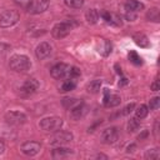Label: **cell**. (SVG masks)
<instances>
[{
    "label": "cell",
    "mask_w": 160,
    "mask_h": 160,
    "mask_svg": "<svg viewBox=\"0 0 160 160\" xmlns=\"http://www.w3.org/2000/svg\"><path fill=\"white\" fill-rule=\"evenodd\" d=\"M132 39H134L135 44L139 45L140 48H149V45H150L148 36H146L145 34H142V32H136V34H134Z\"/></svg>",
    "instance_id": "e0dca14e"
},
{
    "label": "cell",
    "mask_w": 160,
    "mask_h": 160,
    "mask_svg": "<svg viewBox=\"0 0 160 160\" xmlns=\"http://www.w3.org/2000/svg\"><path fill=\"white\" fill-rule=\"evenodd\" d=\"M14 2H15L18 6L22 8V9H28L29 5L31 4V0H14Z\"/></svg>",
    "instance_id": "f546056e"
},
{
    "label": "cell",
    "mask_w": 160,
    "mask_h": 160,
    "mask_svg": "<svg viewBox=\"0 0 160 160\" xmlns=\"http://www.w3.org/2000/svg\"><path fill=\"white\" fill-rule=\"evenodd\" d=\"M39 126L45 130V131H58L61 129L62 126V119L58 118V116H49V118H44L42 120H40Z\"/></svg>",
    "instance_id": "7a4b0ae2"
},
{
    "label": "cell",
    "mask_w": 160,
    "mask_h": 160,
    "mask_svg": "<svg viewBox=\"0 0 160 160\" xmlns=\"http://www.w3.org/2000/svg\"><path fill=\"white\" fill-rule=\"evenodd\" d=\"M5 120L10 125H22L26 122V115L21 111H8L5 114Z\"/></svg>",
    "instance_id": "52a82bcc"
},
{
    "label": "cell",
    "mask_w": 160,
    "mask_h": 160,
    "mask_svg": "<svg viewBox=\"0 0 160 160\" xmlns=\"http://www.w3.org/2000/svg\"><path fill=\"white\" fill-rule=\"evenodd\" d=\"M71 140H72V134L71 132L64 131V130H58L54 134V136L51 138L50 144L51 145H62V144H66Z\"/></svg>",
    "instance_id": "9c48e42d"
},
{
    "label": "cell",
    "mask_w": 160,
    "mask_h": 160,
    "mask_svg": "<svg viewBox=\"0 0 160 160\" xmlns=\"http://www.w3.org/2000/svg\"><path fill=\"white\" fill-rule=\"evenodd\" d=\"M70 69L71 66L64 62H59L56 65H54L50 70V74L54 79L61 80V79H70Z\"/></svg>",
    "instance_id": "277c9868"
},
{
    "label": "cell",
    "mask_w": 160,
    "mask_h": 160,
    "mask_svg": "<svg viewBox=\"0 0 160 160\" xmlns=\"http://www.w3.org/2000/svg\"><path fill=\"white\" fill-rule=\"evenodd\" d=\"M160 156V152L158 149H149L145 152V159H158Z\"/></svg>",
    "instance_id": "4316f807"
},
{
    "label": "cell",
    "mask_w": 160,
    "mask_h": 160,
    "mask_svg": "<svg viewBox=\"0 0 160 160\" xmlns=\"http://www.w3.org/2000/svg\"><path fill=\"white\" fill-rule=\"evenodd\" d=\"M159 104H160V99H159L158 96H155V98H152V99L150 100L149 106H150L151 110H156V109L159 108Z\"/></svg>",
    "instance_id": "f1b7e54d"
},
{
    "label": "cell",
    "mask_w": 160,
    "mask_h": 160,
    "mask_svg": "<svg viewBox=\"0 0 160 160\" xmlns=\"http://www.w3.org/2000/svg\"><path fill=\"white\" fill-rule=\"evenodd\" d=\"M128 58H129L130 62H132L134 65H141V64H142V59H141V56H140L136 51H134V50H131V51L128 54Z\"/></svg>",
    "instance_id": "7402d4cb"
},
{
    "label": "cell",
    "mask_w": 160,
    "mask_h": 160,
    "mask_svg": "<svg viewBox=\"0 0 160 160\" xmlns=\"http://www.w3.org/2000/svg\"><path fill=\"white\" fill-rule=\"evenodd\" d=\"M99 12L96 9H89L86 12H85V19L89 24H95L98 20H99Z\"/></svg>",
    "instance_id": "d6986e66"
},
{
    "label": "cell",
    "mask_w": 160,
    "mask_h": 160,
    "mask_svg": "<svg viewBox=\"0 0 160 160\" xmlns=\"http://www.w3.org/2000/svg\"><path fill=\"white\" fill-rule=\"evenodd\" d=\"M19 12L16 10H2L0 11V26L9 28L15 25L19 21Z\"/></svg>",
    "instance_id": "3957f363"
},
{
    "label": "cell",
    "mask_w": 160,
    "mask_h": 160,
    "mask_svg": "<svg viewBox=\"0 0 160 160\" xmlns=\"http://www.w3.org/2000/svg\"><path fill=\"white\" fill-rule=\"evenodd\" d=\"M100 88H101V80H92L88 85V91L91 94H96V92H99Z\"/></svg>",
    "instance_id": "603a6c76"
},
{
    "label": "cell",
    "mask_w": 160,
    "mask_h": 160,
    "mask_svg": "<svg viewBox=\"0 0 160 160\" xmlns=\"http://www.w3.org/2000/svg\"><path fill=\"white\" fill-rule=\"evenodd\" d=\"M142 9H144V4L140 1H136V0H129L125 4V11H132V12L138 14Z\"/></svg>",
    "instance_id": "2e32d148"
},
{
    "label": "cell",
    "mask_w": 160,
    "mask_h": 160,
    "mask_svg": "<svg viewBox=\"0 0 160 160\" xmlns=\"http://www.w3.org/2000/svg\"><path fill=\"white\" fill-rule=\"evenodd\" d=\"M9 66L11 70L16 71V72H22L26 71L31 68V61L26 55H12L9 60Z\"/></svg>",
    "instance_id": "6da1fadb"
},
{
    "label": "cell",
    "mask_w": 160,
    "mask_h": 160,
    "mask_svg": "<svg viewBox=\"0 0 160 160\" xmlns=\"http://www.w3.org/2000/svg\"><path fill=\"white\" fill-rule=\"evenodd\" d=\"M146 18H148L150 21L159 22V21H160V12H159V9H158V8H151V9L148 11Z\"/></svg>",
    "instance_id": "44dd1931"
},
{
    "label": "cell",
    "mask_w": 160,
    "mask_h": 160,
    "mask_svg": "<svg viewBox=\"0 0 160 160\" xmlns=\"http://www.w3.org/2000/svg\"><path fill=\"white\" fill-rule=\"evenodd\" d=\"M50 54H51V45H50L49 42H46V41L40 42V44L36 46V49H35V55H36V58L40 59V60L48 58Z\"/></svg>",
    "instance_id": "4fadbf2b"
},
{
    "label": "cell",
    "mask_w": 160,
    "mask_h": 160,
    "mask_svg": "<svg viewBox=\"0 0 160 160\" xmlns=\"http://www.w3.org/2000/svg\"><path fill=\"white\" fill-rule=\"evenodd\" d=\"M75 86H76V80H74V79H65L62 81L61 86H60V91H62V92L71 91V90L75 89Z\"/></svg>",
    "instance_id": "ffe728a7"
},
{
    "label": "cell",
    "mask_w": 160,
    "mask_h": 160,
    "mask_svg": "<svg viewBox=\"0 0 160 160\" xmlns=\"http://www.w3.org/2000/svg\"><path fill=\"white\" fill-rule=\"evenodd\" d=\"M49 5H50V0H31V4L29 5L26 10L29 14L36 15V14H41L45 10H48Z\"/></svg>",
    "instance_id": "ba28073f"
},
{
    "label": "cell",
    "mask_w": 160,
    "mask_h": 160,
    "mask_svg": "<svg viewBox=\"0 0 160 160\" xmlns=\"http://www.w3.org/2000/svg\"><path fill=\"white\" fill-rule=\"evenodd\" d=\"M4 150H5V146H4V144L0 141V154H2V152H4Z\"/></svg>",
    "instance_id": "e575fe53"
},
{
    "label": "cell",
    "mask_w": 160,
    "mask_h": 160,
    "mask_svg": "<svg viewBox=\"0 0 160 160\" xmlns=\"http://www.w3.org/2000/svg\"><path fill=\"white\" fill-rule=\"evenodd\" d=\"M38 89H39V81L34 78H30V79H26L24 81V84L20 86L19 94L22 98H28V96L32 95Z\"/></svg>",
    "instance_id": "8992f818"
},
{
    "label": "cell",
    "mask_w": 160,
    "mask_h": 160,
    "mask_svg": "<svg viewBox=\"0 0 160 160\" xmlns=\"http://www.w3.org/2000/svg\"><path fill=\"white\" fill-rule=\"evenodd\" d=\"M134 108H135V104L131 102V104L126 105V106L122 109V112H121V114H122V115H128V114H130V112L134 110Z\"/></svg>",
    "instance_id": "1f68e13d"
},
{
    "label": "cell",
    "mask_w": 160,
    "mask_h": 160,
    "mask_svg": "<svg viewBox=\"0 0 160 160\" xmlns=\"http://www.w3.org/2000/svg\"><path fill=\"white\" fill-rule=\"evenodd\" d=\"M150 88H151V90H154V91H158L159 89H160V84H159V81L158 80H155L151 85H150Z\"/></svg>",
    "instance_id": "836d02e7"
},
{
    "label": "cell",
    "mask_w": 160,
    "mask_h": 160,
    "mask_svg": "<svg viewBox=\"0 0 160 160\" xmlns=\"http://www.w3.org/2000/svg\"><path fill=\"white\" fill-rule=\"evenodd\" d=\"M98 51L99 54H101L102 56H108L110 52H111V44L105 40V39H101L100 42H99V46H98Z\"/></svg>",
    "instance_id": "ac0fdd59"
},
{
    "label": "cell",
    "mask_w": 160,
    "mask_h": 160,
    "mask_svg": "<svg viewBox=\"0 0 160 160\" xmlns=\"http://www.w3.org/2000/svg\"><path fill=\"white\" fill-rule=\"evenodd\" d=\"M121 99L116 94H110L109 89H104V98H102V104L106 108H115L120 104Z\"/></svg>",
    "instance_id": "8fae6325"
},
{
    "label": "cell",
    "mask_w": 160,
    "mask_h": 160,
    "mask_svg": "<svg viewBox=\"0 0 160 160\" xmlns=\"http://www.w3.org/2000/svg\"><path fill=\"white\" fill-rule=\"evenodd\" d=\"M139 125H140V122H139L138 118H132V119H130L129 122H128V130H129V131H135V130L139 128Z\"/></svg>",
    "instance_id": "484cf974"
},
{
    "label": "cell",
    "mask_w": 160,
    "mask_h": 160,
    "mask_svg": "<svg viewBox=\"0 0 160 160\" xmlns=\"http://www.w3.org/2000/svg\"><path fill=\"white\" fill-rule=\"evenodd\" d=\"M119 139V131L116 128H108L101 132V141L104 144H114Z\"/></svg>",
    "instance_id": "7c38bea8"
},
{
    "label": "cell",
    "mask_w": 160,
    "mask_h": 160,
    "mask_svg": "<svg viewBox=\"0 0 160 160\" xmlns=\"http://www.w3.org/2000/svg\"><path fill=\"white\" fill-rule=\"evenodd\" d=\"M71 154H72V150L71 149H69V148H61V145L59 148H55L52 150V158L54 159H64V158H68Z\"/></svg>",
    "instance_id": "9a60e30c"
},
{
    "label": "cell",
    "mask_w": 160,
    "mask_h": 160,
    "mask_svg": "<svg viewBox=\"0 0 160 160\" xmlns=\"http://www.w3.org/2000/svg\"><path fill=\"white\" fill-rule=\"evenodd\" d=\"M65 5L69 6V8H72V9H80L82 5H84V0H64Z\"/></svg>",
    "instance_id": "d4e9b609"
},
{
    "label": "cell",
    "mask_w": 160,
    "mask_h": 160,
    "mask_svg": "<svg viewBox=\"0 0 160 160\" xmlns=\"http://www.w3.org/2000/svg\"><path fill=\"white\" fill-rule=\"evenodd\" d=\"M136 12H132V11H126V14H125V16H126V19L128 20H130V21H132V20H135L136 19Z\"/></svg>",
    "instance_id": "d6a6232c"
},
{
    "label": "cell",
    "mask_w": 160,
    "mask_h": 160,
    "mask_svg": "<svg viewBox=\"0 0 160 160\" xmlns=\"http://www.w3.org/2000/svg\"><path fill=\"white\" fill-rule=\"evenodd\" d=\"M86 112V105L84 102H80V104H76L75 106H72L70 109V116L74 119V120H79L81 119Z\"/></svg>",
    "instance_id": "5bb4252c"
},
{
    "label": "cell",
    "mask_w": 160,
    "mask_h": 160,
    "mask_svg": "<svg viewBox=\"0 0 160 160\" xmlns=\"http://www.w3.org/2000/svg\"><path fill=\"white\" fill-rule=\"evenodd\" d=\"M10 50H11L10 45H8L5 42H0V58H5Z\"/></svg>",
    "instance_id": "83f0119b"
},
{
    "label": "cell",
    "mask_w": 160,
    "mask_h": 160,
    "mask_svg": "<svg viewBox=\"0 0 160 160\" xmlns=\"http://www.w3.org/2000/svg\"><path fill=\"white\" fill-rule=\"evenodd\" d=\"M71 30H72L71 22L70 21H62V22H58L56 25H54V28L51 29V35L55 39H62V38L68 36Z\"/></svg>",
    "instance_id": "5b68a950"
},
{
    "label": "cell",
    "mask_w": 160,
    "mask_h": 160,
    "mask_svg": "<svg viewBox=\"0 0 160 160\" xmlns=\"http://www.w3.org/2000/svg\"><path fill=\"white\" fill-rule=\"evenodd\" d=\"M148 112H149V108H148L146 105H144V104H141L140 106H138V109L135 110V115H136L138 119H144V118H146Z\"/></svg>",
    "instance_id": "cb8c5ba5"
},
{
    "label": "cell",
    "mask_w": 160,
    "mask_h": 160,
    "mask_svg": "<svg viewBox=\"0 0 160 160\" xmlns=\"http://www.w3.org/2000/svg\"><path fill=\"white\" fill-rule=\"evenodd\" d=\"M80 70L78 69V68H75V66H71V69H70V79H78L79 76H80Z\"/></svg>",
    "instance_id": "4dcf8cb0"
},
{
    "label": "cell",
    "mask_w": 160,
    "mask_h": 160,
    "mask_svg": "<svg viewBox=\"0 0 160 160\" xmlns=\"http://www.w3.org/2000/svg\"><path fill=\"white\" fill-rule=\"evenodd\" d=\"M20 150L22 154H25L28 156H34L41 150V144L38 141H26L21 145Z\"/></svg>",
    "instance_id": "30bf717a"
}]
</instances>
